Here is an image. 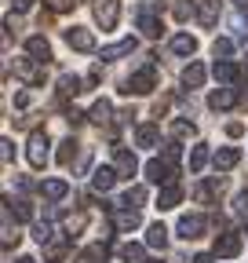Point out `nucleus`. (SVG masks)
Instances as JSON below:
<instances>
[{
  "instance_id": "30",
  "label": "nucleus",
  "mask_w": 248,
  "mask_h": 263,
  "mask_svg": "<svg viewBox=\"0 0 248 263\" xmlns=\"http://www.w3.org/2000/svg\"><path fill=\"white\" fill-rule=\"evenodd\" d=\"M120 259L124 263H146V249L142 245H124L120 249Z\"/></svg>"
},
{
  "instance_id": "5",
  "label": "nucleus",
  "mask_w": 248,
  "mask_h": 263,
  "mask_svg": "<svg viewBox=\"0 0 248 263\" xmlns=\"http://www.w3.org/2000/svg\"><path fill=\"white\" fill-rule=\"evenodd\" d=\"M204 227H208V219H204V216H182V219H179V238L194 241V238H201V234H204Z\"/></svg>"
},
{
  "instance_id": "45",
  "label": "nucleus",
  "mask_w": 248,
  "mask_h": 263,
  "mask_svg": "<svg viewBox=\"0 0 248 263\" xmlns=\"http://www.w3.org/2000/svg\"><path fill=\"white\" fill-rule=\"evenodd\" d=\"M33 4H37V0H15V11H29Z\"/></svg>"
},
{
  "instance_id": "2",
  "label": "nucleus",
  "mask_w": 248,
  "mask_h": 263,
  "mask_svg": "<svg viewBox=\"0 0 248 263\" xmlns=\"http://www.w3.org/2000/svg\"><path fill=\"white\" fill-rule=\"evenodd\" d=\"M26 157H29L33 168H44V164H48V136H44V132H33V136H29Z\"/></svg>"
},
{
  "instance_id": "21",
  "label": "nucleus",
  "mask_w": 248,
  "mask_h": 263,
  "mask_svg": "<svg viewBox=\"0 0 248 263\" xmlns=\"http://www.w3.org/2000/svg\"><path fill=\"white\" fill-rule=\"evenodd\" d=\"M132 51H135V37H128V41H120V44L102 48V59L110 62V59H124V55H132Z\"/></svg>"
},
{
  "instance_id": "42",
  "label": "nucleus",
  "mask_w": 248,
  "mask_h": 263,
  "mask_svg": "<svg viewBox=\"0 0 248 263\" xmlns=\"http://www.w3.org/2000/svg\"><path fill=\"white\" fill-rule=\"evenodd\" d=\"M48 4H51L55 11H66V8H73V4H77V0H48Z\"/></svg>"
},
{
  "instance_id": "4",
  "label": "nucleus",
  "mask_w": 248,
  "mask_h": 263,
  "mask_svg": "<svg viewBox=\"0 0 248 263\" xmlns=\"http://www.w3.org/2000/svg\"><path fill=\"white\" fill-rule=\"evenodd\" d=\"M117 15H120L117 0H95V22H99L102 29H113V26H117Z\"/></svg>"
},
{
  "instance_id": "11",
  "label": "nucleus",
  "mask_w": 248,
  "mask_h": 263,
  "mask_svg": "<svg viewBox=\"0 0 248 263\" xmlns=\"http://www.w3.org/2000/svg\"><path fill=\"white\" fill-rule=\"evenodd\" d=\"M26 51L33 55V62H40V66L51 62V44H48L44 37H29V41H26Z\"/></svg>"
},
{
  "instance_id": "41",
  "label": "nucleus",
  "mask_w": 248,
  "mask_h": 263,
  "mask_svg": "<svg viewBox=\"0 0 248 263\" xmlns=\"http://www.w3.org/2000/svg\"><path fill=\"white\" fill-rule=\"evenodd\" d=\"M62 252H66V241H48V256L51 259H58Z\"/></svg>"
},
{
  "instance_id": "39",
  "label": "nucleus",
  "mask_w": 248,
  "mask_h": 263,
  "mask_svg": "<svg viewBox=\"0 0 248 263\" xmlns=\"http://www.w3.org/2000/svg\"><path fill=\"white\" fill-rule=\"evenodd\" d=\"M179 154H182V150H179V143H168V150H164V161L172 164V168L179 164Z\"/></svg>"
},
{
  "instance_id": "1",
  "label": "nucleus",
  "mask_w": 248,
  "mask_h": 263,
  "mask_svg": "<svg viewBox=\"0 0 248 263\" xmlns=\"http://www.w3.org/2000/svg\"><path fill=\"white\" fill-rule=\"evenodd\" d=\"M157 88V66L153 62H146L139 73H132L128 77V84H124V91H135V95H146V91H153Z\"/></svg>"
},
{
  "instance_id": "31",
  "label": "nucleus",
  "mask_w": 248,
  "mask_h": 263,
  "mask_svg": "<svg viewBox=\"0 0 248 263\" xmlns=\"http://www.w3.org/2000/svg\"><path fill=\"white\" fill-rule=\"evenodd\" d=\"M33 238H37L40 245H48V241H55V227H51L48 219H44V223H37V227H33Z\"/></svg>"
},
{
  "instance_id": "48",
  "label": "nucleus",
  "mask_w": 248,
  "mask_h": 263,
  "mask_svg": "<svg viewBox=\"0 0 248 263\" xmlns=\"http://www.w3.org/2000/svg\"><path fill=\"white\" fill-rule=\"evenodd\" d=\"M164 110H168V99H157V103H153V114H157V117H161Z\"/></svg>"
},
{
  "instance_id": "51",
  "label": "nucleus",
  "mask_w": 248,
  "mask_h": 263,
  "mask_svg": "<svg viewBox=\"0 0 248 263\" xmlns=\"http://www.w3.org/2000/svg\"><path fill=\"white\" fill-rule=\"evenodd\" d=\"M237 4H244V8H248V0H237Z\"/></svg>"
},
{
  "instance_id": "43",
  "label": "nucleus",
  "mask_w": 248,
  "mask_h": 263,
  "mask_svg": "<svg viewBox=\"0 0 248 263\" xmlns=\"http://www.w3.org/2000/svg\"><path fill=\"white\" fill-rule=\"evenodd\" d=\"M241 132H244V124H241V121H230V124H226V136H234V139H237Z\"/></svg>"
},
{
  "instance_id": "3",
  "label": "nucleus",
  "mask_w": 248,
  "mask_h": 263,
  "mask_svg": "<svg viewBox=\"0 0 248 263\" xmlns=\"http://www.w3.org/2000/svg\"><path fill=\"white\" fill-rule=\"evenodd\" d=\"M146 179L157 183V186H168V183H175V168H172L168 161H157V157H153V161H146Z\"/></svg>"
},
{
  "instance_id": "13",
  "label": "nucleus",
  "mask_w": 248,
  "mask_h": 263,
  "mask_svg": "<svg viewBox=\"0 0 248 263\" xmlns=\"http://www.w3.org/2000/svg\"><path fill=\"white\" fill-rule=\"evenodd\" d=\"M237 252H241V234H223L219 241H215V256L230 259V256H237Z\"/></svg>"
},
{
  "instance_id": "40",
  "label": "nucleus",
  "mask_w": 248,
  "mask_h": 263,
  "mask_svg": "<svg viewBox=\"0 0 248 263\" xmlns=\"http://www.w3.org/2000/svg\"><path fill=\"white\" fill-rule=\"evenodd\" d=\"M0 157H4V164H11V157H15V146H11V139H4V143H0Z\"/></svg>"
},
{
  "instance_id": "35",
  "label": "nucleus",
  "mask_w": 248,
  "mask_h": 263,
  "mask_svg": "<svg viewBox=\"0 0 248 263\" xmlns=\"http://www.w3.org/2000/svg\"><path fill=\"white\" fill-rule=\"evenodd\" d=\"M230 51H234V44H230L226 37H219V41H215V44H212V55H215V59H226Z\"/></svg>"
},
{
  "instance_id": "28",
  "label": "nucleus",
  "mask_w": 248,
  "mask_h": 263,
  "mask_svg": "<svg viewBox=\"0 0 248 263\" xmlns=\"http://www.w3.org/2000/svg\"><path fill=\"white\" fill-rule=\"evenodd\" d=\"M77 91H84V88H80V77H70V73H66V77L58 81V95H62V99H70V95H77Z\"/></svg>"
},
{
  "instance_id": "50",
  "label": "nucleus",
  "mask_w": 248,
  "mask_h": 263,
  "mask_svg": "<svg viewBox=\"0 0 248 263\" xmlns=\"http://www.w3.org/2000/svg\"><path fill=\"white\" fill-rule=\"evenodd\" d=\"M241 48H244V55H248V37H244V41H241Z\"/></svg>"
},
{
  "instance_id": "14",
  "label": "nucleus",
  "mask_w": 248,
  "mask_h": 263,
  "mask_svg": "<svg viewBox=\"0 0 248 263\" xmlns=\"http://www.w3.org/2000/svg\"><path fill=\"white\" fill-rule=\"evenodd\" d=\"M234 103H237V91L234 88H219V91H212V99H208L212 110H230Z\"/></svg>"
},
{
  "instance_id": "12",
  "label": "nucleus",
  "mask_w": 248,
  "mask_h": 263,
  "mask_svg": "<svg viewBox=\"0 0 248 263\" xmlns=\"http://www.w3.org/2000/svg\"><path fill=\"white\" fill-rule=\"evenodd\" d=\"M197 18H201V26H215V22H219V0H201V4H197Z\"/></svg>"
},
{
  "instance_id": "36",
  "label": "nucleus",
  "mask_w": 248,
  "mask_h": 263,
  "mask_svg": "<svg viewBox=\"0 0 248 263\" xmlns=\"http://www.w3.org/2000/svg\"><path fill=\"white\" fill-rule=\"evenodd\" d=\"M172 132H175V136H179V139H190V136H194V132H197V128H194L190 121H175V124H172Z\"/></svg>"
},
{
  "instance_id": "22",
  "label": "nucleus",
  "mask_w": 248,
  "mask_h": 263,
  "mask_svg": "<svg viewBox=\"0 0 248 263\" xmlns=\"http://www.w3.org/2000/svg\"><path fill=\"white\" fill-rule=\"evenodd\" d=\"M113 183H117V168H99L95 176H91V186H95L99 194H106Z\"/></svg>"
},
{
  "instance_id": "24",
  "label": "nucleus",
  "mask_w": 248,
  "mask_h": 263,
  "mask_svg": "<svg viewBox=\"0 0 248 263\" xmlns=\"http://www.w3.org/2000/svg\"><path fill=\"white\" fill-rule=\"evenodd\" d=\"M237 161H241V150H234V146H223L219 154H215V168H223V172H226V168H234Z\"/></svg>"
},
{
  "instance_id": "6",
  "label": "nucleus",
  "mask_w": 248,
  "mask_h": 263,
  "mask_svg": "<svg viewBox=\"0 0 248 263\" xmlns=\"http://www.w3.org/2000/svg\"><path fill=\"white\" fill-rule=\"evenodd\" d=\"M113 164H117V179H132V176H135V168H139L135 154L120 150V146H117V154H113Z\"/></svg>"
},
{
  "instance_id": "16",
  "label": "nucleus",
  "mask_w": 248,
  "mask_h": 263,
  "mask_svg": "<svg viewBox=\"0 0 248 263\" xmlns=\"http://www.w3.org/2000/svg\"><path fill=\"white\" fill-rule=\"evenodd\" d=\"M142 219H139V209H120V212H113V227L117 230H135Z\"/></svg>"
},
{
  "instance_id": "27",
  "label": "nucleus",
  "mask_w": 248,
  "mask_h": 263,
  "mask_svg": "<svg viewBox=\"0 0 248 263\" xmlns=\"http://www.w3.org/2000/svg\"><path fill=\"white\" fill-rule=\"evenodd\" d=\"M204 164H208V146H204V143H197V146L190 150V172H201Z\"/></svg>"
},
{
  "instance_id": "26",
  "label": "nucleus",
  "mask_w": 248,
  "mask_h": 263,
  "mask_svg": "<svg viewBox=\"0 0 248 263\" xmlns=\"http://www.w3.org/2000/svg\"><path fill=\"white\" fill-rule=\"evenodd\" d=\"M120 205H124V209H139V205H146V186H132L128 194L120 197Z\"/></svg>"
},
{
  "instance_id": "8",
  "label": "nucleus",
  "mask_w": 248,
  "mask_h": 263,
  "mask_svg": "<svg viewBox=\"0 0 248 263\" xmlns=\"http://www.w3.org/2000/svg\"><path fill=\"white\" fill-rule=\"evenodd\" d=\"M212 73H215V81H223V84H234V81H248V70H237L234 62H223V59L215 62V70H212Z\"/></svg>"
},
{
  "instance_id": "25",
  "label": "nucleus",
  "mask_w": 248,
  "mask_h": 263,
  "mask_svg": "<svg viewBox=\"0 0 248 263\" xmlns=\"http://www.w3.org/2000/svg\"><path fill=\"white\" fill-rule=\"evenodd\" d=\"M172 51H175V55H194V51H197V41L186 37V33H179V37H172Z\"/></svg>"
},
{
  "instance_id": "23",
  "label": "nucleus",
  "mask_w": 248,
  "mask_h": 263,
  "mask_svg": "<svg viewBox=\"0 0 248 263\" xmlns=\"http://www.w3.org/2000/svg\"><path fill=\"white\" fill-rule=\"evenodd\" d=\"M219 190H223V179H208V183H201V186L194 190V197H197L201 205H208V201H212V197L219 194Z\"/></svg>"
},
{
  "instance_id": "33",
  "label": "nucleus",
  "mask_w": 248,
  "mask_h": 263,
  "mask_svg": "<svg viewBox=\"0 0 248 263\" xmlns=\"http://www.w3.org/2000/svg\"><path fill=\"white\" fill-rule=\"evenodd\" d=\"M80 230H84V212H77V216H70V219H66V238L73 241Z\"/></svg>"
},
{
  "instance_id": "37",
  "label": "nucleus",
  "mask_w": 248,
  "mask_h": 263,
  "mask_svg": "<svg viewBox=\"0 0 248 263\" xmlns=\"http://www.w3.org/2000/svg\"><path fill=\"white\" fill-rule=\"evenodd\" d=\"M15 219H33V205H29V201H15Z\"/></svg>"
},
{
  "instance_id": "19",
  "label": "nucleus",
  "mask_w": 248,
  "mask_h": 263,
  "mask_svg": "<svg viewBox=\"0 0 248 263\" xmlns=\"http://www.w3.org/2000/svg\"><path fill=\"white\" fill-rule=\"evenodd\" d=\"M40 190H44V197H48V201H62V197L70 194V183H66V179H48Z\"/></svg>"
},
{
  "instance_id": "20",
  "label": "nucleus",
  "mask_w": 248,
  "mask_h": 263,
  "mask_svg": "<svg viewBox=\"0 0 248 263\" xmlns=\"http://www.w3.org/2000/svg\"><path fill=\"white\" fill-rule=\"evenodd\" d=\"M182 201V186H175V183H168L164 190H161V197H157V209H175Z\"/></svg>"
},
{
  "instance_id": "18",
  "label": "nucleus",
  "mask_w": 248,
  "mask_h": 263,
  "mask_svg": "<svg viewBox=\"0 0 248 263\" xmlns=\"http://www.w3.org/2000/svg\"><path fill=\"white\" fill-rule=\"evenodd\" d=\"M204 73H208V70H204L201 62H190V66L182 70V84H186V88H201V84H204Z\"/></svg>"
},
{
  "instance_id": "38",
  "label": "nucleus",
  "mask_w": 248,
  "mask_h": 263,
  "mask_svg": "<svg viewBox=\"0 0 248 263\" xmlns=\"http://www.w3.org/2000/svg\"><path fill=\"white\" fill-rule=\"evenodd\" d=\"M84 259H88V263H95V259H106V245H91V249L84 252Z\"/></svg>"
},
{
  "instance_id": "29",
  "label": "nucleus",
  "mask_w": 248,
  "mask_h": 263,
  "mask_svg": "<svg viewBox=\"0 0 248 263\" xmlns=\"http://www.w3.org/2000/svg\"><path fill=\"white\" fill-rule=\"evenodd\" d=\"M110 110H113V106L106 103V99H99V103L91 106V114H88V117L95 121V124H110Z\"/></svg>"
},
{
  "instance_id": "10",
  "label": "nucleus",
  "mask_w": 248,
  "mask_h": 263,
  "mask_svg": "<svg viewBox=\"0 0 248 263\" xmlns=\"http://www.w3.org/2000/svg\"><path fill=\"white\" fill-rule=\"evenodd\" d=\"M15 73H18L26 84H44V66H29L26 59L15 62Z\"/></svg>"
},
{
  "instance_id": "7",
  "label": "nucleus",
  "mask_w": 248,
  "mask_h": 263,
  "mask_svg": "<svg viewBox=\"0 0 248 263\" xmlns=\"http://www.w3.org/2000/svg\"><path fill=\"white\" fill-rule=\"evenodd\" d=\"M139 29H142V37H150V41H157V37H161V18L153 15L150 4L139 11Z\"/></svg>"
},
{
  "instance_id": "34",
  "label": "nucleus",
  "mask_w": 248,
  "mask_h": 263,
  "mask_svg": "<svg viewBox=\"0 0 248 263\" xmlns=\"http://www.w3.org/2000/svg\"><path fill=\"white\" fill-rule=\"evenodd\" d=\"M73 154H77V143L66 139V143L58 146V164H73Z\"/></svg>"
},
{
  "instance_id": "32",
  "label": "nucleus",
  "mask_w": 248,
  "mask_h": 263,
  "mask_svg": "<svg viewBox=\"0 0 248 263\" xmlns=\"http://www.w3.org/2000/svg\"><path fill=\"white\" fill-rule=\"evenodd\" d=\"M172 15H175L179 22H186V18L194 15V0H175V4H172Z\"/></svg>"
},
{
  "instance_id": "44",
  "label": "nucleus",
  "mask_w": 248,
  "mask_h": 263,
  "mask_svg": "<svg viewBox=\"0 0 248 263\" xmlns=\"http://www.w3.org/2000/svg\"><path fill=\"white\" fill-rule=\"evenodd\" d=\"M237 212H241V216H248V194H241V197H237Z\"/></svg>"
},
{
  "instance_id": "17",
  "label": "nucleus",
  "mask_w": 248,
  "mask_h": 263,
  "mask_svg": "<svg viewBox=\"0 0 248 263\" xmlns=\"http://www.w3.org/2000/svg\"><path fill=\"white\" fill-rule=\"evenodd\" d=\"M146 245H150V249H164V245H168V227H164V223H150Z\"/></svg>"
},
{
  "instance_id": "49",
  "label": "nucleus",
  "mask_w": 248,
  "mask_h": 263,
  "mask_svg": "<svg viewBox=\"0 0 248 263\" xmlns=\"http://www.w3.org/2000/svg\"><path fill=\"white\" fill-rule=\"evenodd\" d=\"M15 263H37V259H33V256H18Z\"/></svg>"
},
{
  "instance_id": "47",
  "label": "nucleus",
  "mask_w": 248,
  "mask_h": 263,
  "mask_svg": "<svg viewBox=\"0 0 248 263\" xmlns=\"http://www.w3.org/2000/svg\"><path fill=\"white\" fill-rule=\"evenodd\" d=\"M194 263H215V256H212V252H197Z\"/></svg>"
},
{
  "instance_id": "46",
  "label": "nucleus",
  "mask_w": 248,
  "mask_h": 263,
  "mask_svg": "<svg viewBox=\"0 0 248 263\" xmlns=\"http://www.w3.org/2000/svg\"><path fill=\"white\" fill-rule=\"evenodd\" d=\"M66 117H70V124H80V121H84V114H80V110H66Z\"/></svg>"
},
{
  "instance_id": "15",
  "label": "nucleus",
  "mask_w": 248,
  "mask_h": 263,
  "mask_svg": "<svg viewBox=\"0 0 248 263\" xmlns=\"http://www.w3.org/2000/svg\"><path fill=\"white\" fill-rule=\"evenodd\" d=\"M157 139H161V128H157V124H139V132H135V143H139V146L153 150V146H157Z\"/></svg>"
},
{
  "instance_id": "9",
  "label": "nucleus",
  "mask_w": 248,
  "mask_h": 263,
  "mask_svg": "<svg viewBox=\"0 0 248 263\" xmlns=\"http://www.w3.org/2000/svg\"><path fill=\"white\" fill-rule=\"evenodd\" d=\"M66 44H70L73 51H91V48H95V37H91L88 29L73 26V29H66Z\"/></svg>"
}]
</instances>
